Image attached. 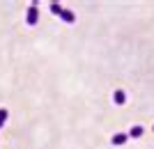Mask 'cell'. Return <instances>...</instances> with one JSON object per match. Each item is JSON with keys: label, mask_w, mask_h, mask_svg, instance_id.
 <instances>
[{"label": "cell", "mask_w": 154, "mask_h": 149, "mask_svg": "<svg viewBox=\"0 0 154 149\" xmlns=\"http://www.w3.org/2000/svg\"><path fill=\"white\" fill-rule=\"evenodd\" d=\"M60 19H62L64 23H76V14L71 12V9H62V12H60Z\"/></svg>", "instance_id": "2"}, {"label": "cell", "mask_w": 154, "mask_h": 149, "mask_svg": "<svg viewBox=\"0 0 154 149\" xmlns=\"http://www.w3.org/2000/svg\"><path fill=\"white\" fill-rule=\"evenodd\" d=\"M143 133H145V129H143V126H131V131H129L127 136H129V138H140Z\"/></svg>", "instance_id": "5"}, {"label": "cell", "mask_w": 154, "mask_h": 149, "mask_svg": "<svg viewBox=\"0 0 154 149\" xmlns=\"http://www.w3.org/2000/svg\"><path fill=\"white\" fill-rule=\"evenodd\" d=\"M39 2H32L30 5V9H28V14H26V23L28 25H37V21H39Z\"/></svg>", "instance_id": "1"}, {"label": "cell", "mask_w": 154, "mask_h": 149, "mask_svg": "<svg viewBox=\"0 0 154 149\" xmlns=\"http://www.w3.org/2000/svg\"><path fill=\"white\" fill-rule=\"evenodd\" d=\"M7 115H9V112H7L5 108H0V126H2V124L7 122Z\"/></svg>", "instance_id": "7"}, {"label": "cell", "mask_w": 154, "mask_h": 149, "mask_svg": "<svg viewBox=\"0 0 154 149\" xmlns=\"http://www.w3.org/2000/svg\"><path fill=\"white\" fill-rule=\"evenodd\" d=\"M113 101H115V106H124L127 103V94L122 90H115L113 92Z\"/></svg>", "instance_id": "3"}, {"label": "cell", "mask_w": 154, "mask_h": 149, "mask_svg": "<svg viewBox=\"0 0 154 149\" xmlns=\"http://www.w3.org/2000/svg\"><path fill=\"white\" fill-rule=\"evenodd\" d=\"M51 12L55 14V16H60V12H62V7H60V2H51Z\"/></svg>", "instance_id": "6"}, {"label": "cell", "mask_w": 154, "mask_h": 149, "mask_svg": "<svg viewBox=\"0 0 154 149\" xmlns=\"http://www.w3.org/2000/svg\"><path fill=\"white\" fill-rule=\"evenodd\" d=\"M127 140H129V136H127V133H115V136L110 138V142L115 145V147H120V145H124V142H127Z\"/></svg>", "instance_id": "4"}]
</instances>
